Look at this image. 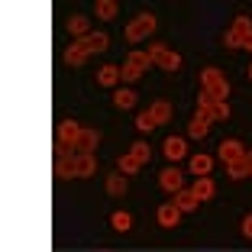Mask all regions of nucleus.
<instances>
[{
	"label": "nucleus",
	"mask_w": 252,
	"mask_h": 252,
	"mask_svg": "<svg viewBox=\"0 0 252 252\" xmlns=\"http://www.w3.org/2000/svg\"><path fill=\"white\" fill-rule=\"evenodd\" d=\"M252 39V20L249 16H236V23H233V30L226 32V39L223 42L230 45V49H246Z\"/></svg>",
	"instance_id": "1"
},
{
	"label": "nucleus",
	"mask_w": 252,
	"mask_h": 252,
	"mask_svg": "<svg viewBox=\"0 0 252 252\" xmlns=\"http://www.w3.org/2000/svg\"><path fill=\"white\" fill-rule=\"evenodd\" d=\"M200 81H204V91H207L210 97H217V100H226V94H230V84H226V78H223L217 68H204Z\"/></svg>",
	"instance_id": "2"
},
{
	"label": "nucleus",
	"mask_w": 252,
	"mask_h": 252,
	"mask_svg": "<svg viewBox=\"0 0 252 252\" xmlns=\"http://www.w3.org/2000/svg\"><path fill=\"white\" fill-rule=\"evenodd\" d=\"M152 32H156V16L152 13H139L126 26V39H129V42H142V39H149Z\"/></svg>",
	"instance_id": "3"
},
{
	"label": "nucleus",
	"mask_w": 252,
	"mask_h": 252,
	"mask_svg": "<svg viewBox=\"0 0 252 252\" xmlns=\"http://www.w3.org/2000/svg\"><path fill=\"white\" fill-rule=\"evenodd\" d=\"M149 59H152V65L165 68V71H178L181 68V55L171 52L168 45H149Z\"/></svg>",
	"instance_id": "4"
},
{
	"label": "nucleus",
	"mask_w": 252,
	"mask_h": 252,
	"mask_svg": "<svg viewBox=\"0 0 252 252\" xmlns=\"http://www.w3.org/2000/svg\"><path fill=\"white\" fill-rule=\"evenodd\" d=\"M217 156H220L226 165H233V162H239V158L246 156V146L239 139H223L220 146H217Z\"/></svg>",
	"instance_id": "5"
},
{
	"label": "nucleus",
	"mask_w": 252,
	"mask_h": 252,
	"mask_svg": "<svg viewBox=\"0 0 252 252\" xmlns=\"http://www.w3.org/2000/svg\"><path fill=\"white\" fill-rule=\"evenodd\" d=\"M158 185H162V191H168V194L185 191V178H181L178 168H165L162 175H158Z\"/></svg>",
	"instance_id": "6"
},
{
	"label": "nucleus",
	"mask_w": 252,
	"mask_h": 252,
	"mask_svg": "<svg viewBox=\"0 0 252 252\" xmlns=\"http://www.w3.org/2000/svg\"><path fill=\"white\" fill-rule=\"evenodd\" d=\"M81 133H84V129L74 123V120H62V123H59V142H65V146H71V149L78 146Z\"/></svg>",
	"instance_id": "7"
},
{
	"label": "nucleus",
	"mask_w": 252,
	"mask_h": 252,
	"mask_svg": "<svg viewBox=\"0 0 252 252\" xmlns=\"http://www.w3.org/2000/svg\"><path fill=\"white\" fill-rule=\"evenodd\" d=\"M178 220H181V210L175 207V200H165L162 207H158V226L171 230V226H178Z\"/></svg>",
	"instance_id": "8"
},
{
	"label": "nucleus",
	"mask_w": 252,
	"mask_h": 252,
	"mask_svg": "<svg viewBox=\"0 0 252 252\" xmlns=\"http://www.w3.org/2000/svg\"><path fill=\"white\" fill-rule=\"evenodd\" d=\"M78 45H81L84 52H104L107 45H110V36L107 32H91V36H84V39H78Z\"/></svg>",
	"instance_id": "9"
},
{
	"label": "nucleus",
	"mask_w": 252,
	"mask_h": 252,
	"mask_svg": "<svg viewBox=\"0 0 252 252\" xmlns=\"http://www.w3.org/2000/svg\"><path fill=\"white\" fill-rule=\"evenodd\" d=\"M162 152H165V158H168V162H178V158H185L188 146H185V139H178V136H168V139H165V146H162Z\"/></svg>",
	"instance_id": "10"
},
{
	"label": "nucleus",
	"mask_w": 252,
	"mask_h": 252,
	"mask_svg": "<svg viewBox=\"0 0 252 252\" xmlns=\"http://www.w3.org/2000/svg\"><path fill=\"white\" fill-rule=\"evenodd\" d=\"M210 123H214L210 117H204V113H194V120L188 123V136H194V139H204V136L210 133Z\"/></svg>",
	"instance_id": "11"
},
{
	"label": "nucleus",
	"mask_w": 252,
	"mask_h": 252,
	"mask_svg": "<svg viewBox=\"0 0 252 252\" xmlns=\"http://www.w3.org/2000/svg\"><path fill=\"white\" fill-rule=\"evenodd\" d=\"M97 171V158L94 156H74V178H88V175H94Z\"/></svg>",
	"instance_id": "12"
},
{
	"label": "nucleus",
	"mask_w": 252,
	"mask_h": 252,
	"mask_svg": "<svg viewBox=\"0 0 252 252\" xmlns=\"http://www.w3.org/2000/svg\"><path fill=\"white\" fill-rule=\"evenodd\" d=\"M197 204H200V200H197V194H194L191 188H185V191L175 194V207H178L181 214H191V210H197Z\"/></svg>",
	"instance_id": "13"
},
{
	"label": "nucleus",
	"mask_w": 252,
	"mask_h": 252,
	"mask_svg": "<svg viewBox=\"0 0 252 252\" xmlns=\"http://www.w3.org/2000/svg\"><path fill=\"white\" fill-rule=\"evenodd\" d=\"M97 142H100V133H97V129H84L81 139H78V146H74V149H78L81 156H94Z\"/></svg>",
	"instance_id": "14"
},
{
	"label": "nucleus",
	"mask_w": 252,
	"mask_h": 252,
	"mask_svg": "<svg viewBox=\"0 0 252 252\" xmlns=\"http://www.w3.org/2000/svg\"><path fill=\"white\" fill-rule=\"evenodd\" d=\"M149 113H152L156 126H162V123H168V120H171V104H168V100H156V104L149 107Z\"/></svg>",
	"instance_id": "15"
},
{
	"label": "nucleus",
	"mask_w": 252,
	"mask_h": 252,
	"mask_svg": "<svg viewBox=\"0 0 252 252\" xmlns=\"http://www.w3.org/2000/svg\"><path fill=\"white\" fill-rule=\"evenodd\" d=\"M191 191L197 194V200H210L217 188H214V181H210V175H204V178H197V181H194V188H191Z\"/></svg>",
	"instance_id": "16"
},
{
	"label": "nucleus",
	"mask_w": 252,
	"mask_h": 252,
	"mask_svg": "<svg viewBox=\"0 0 252 252\" xmlns=\"http://www.w3.org/2000/svg\"><path fill=\"white\" fill-rule=\"evenodd\" d=\"M113 104H117L120 110H133V107H136V91H129V88H120L117 94H113Z\"/></svg>",
	"instance_id": "17"
},
{
	"label": "nucleus",
	"mask_w": 252,
	"mask_h": 252,
	"mask_svg": "<svg viewBox=\"0 0 252 252\" xmlns=\"http://www.w3.org/2000/svg\"><path fill=\"white\" fill-rule=\"evenodd\" d=\"M68 32L78 36V39L91 36V20H84V16H71V20H68Z\"/></svg>",
	"instance_id": "18"
},
{
	"label": "nucleus",
	"mask_w": 252,
	"mask_h": 252,
	"mask_svg": "<svg viewBox=\"0 0 252 252\" xmlns=\"http://www.w3.org/2000/svg\"><path fill=\"white\" fill-rule=\"evenodd\" d=\"M217 104H220V100H217V97H210L207 91H204V94L197 97V113H204V117L214 120L217 117Z\"/></svg>",
	"instance_id": "19"
},
{
	"label": "nucleus",
	"mask_w": 252,
	"mask_h": 252,
	"mask_svg": "<svg viewBox=\"0 0 252 252\" xmlns=\"http://www.w3.org/2000/svg\"><path fill=\"white\" fill-rule=\"evenodd\" d=\"M210 168H214V158H210V156H204V152L191 158V171L197 175V178H204V175H210Z\"/></svg>",
	"instance_id": "20"
},
{
	"label": "nucleus",
	"mask_w": 252,
	"mask_h": 252,
	"mask_svg": "<svg viewBox=\"0 0 252 252\" xmlns=\"http://www.w3.org/2000/svg\"><path fill=\"white\" fill-rule=\"evenodd\" d=\"M97 81L104 84V88H113V84L120 81V68L117 65H104V68H100V74H97Z\"/></svg>",
	"instance_id": "21"
},
{
	"label": "nucleus",
	"mask_w": 252,
	"mask_h": 252,
	"mask_svg": "<svg viewBox=\"0 0 252 252\" xmlns=\"http://www.w3.org/2000/svg\"><path fill=\"white\" fill-rule=\"evenodd\" d=\"M117 0H97V16L100 20H117Z\"/></svg>",
	"instance_id": "22"
},
{
	"label": "nucleus",
	"mask_w": 252,
	"mask_h": 252,
	"mask_svg": "<svg viewBox=\"0 0 252 252\" xmlns=\"http://www.w3.org/2000/svg\"><path fill=\"white\" fill-rule=\"evenodd\" d=\"M226 168H230V178L233 181H243L246 175H252V168H249V162H246V156L239 158V162H233V165H226Z\"/></svg>",
	"instance_id": "23"
},
{
	"label": "nucleus",
	"mask_w": 252,
	"mask_h": 252,
	"mask_svg": "<svg viewBox=\"0 0 252 252\" xmlns=\"http://www.w3.org/2000/svg\"><path fill=\"white\" fill-rule=\"evenodd\" d=\"M65 62H68V65H74V68H78V65H84V62H88V52H84L81 45L74 42L71 49H68V52H65Z\"/></svg>",
	"instance_id": "24"
},
{
	"label": "nucleus",
	"mask_w": 252,
	"mask_h": 252,
	"mask_svg": "<svg viewBox=\"0 0 252 252\" xmlns=\"http://www.w3.org/2000/svg\"><path fill=\"white\" fill-rule=\"evenodd\" d=\"M55 178H74V156L55 162Z\"/></svg>",
	"instance_id": "25"
},
{
	"label": "nucleus",
	"mask_w": 252,
	"mask_h": 252,
	"mask_svg": "<svg viewBox=\"0 0 252 252\" xmlns=\"http://www.w3.org/2000/svg\"><path fill=\"white\" fill-rule=\"evenodd\" d=\"M129 156H133L136 158V162H139V165H146L149 162V158H152V152H149V146H146V142H133V146H129Z\"/></svg>",
	"instance_id": "26"
},
{
	"label": "nucleus",
	"mask_w": 252,
	"mask_h": 252,
	"mask_svg": "<svg viewBox=\"0 0 252 252\" xmlns=\"http://www.w3.org/2000/svg\"><path fill=\"white\" fill-rule=\"evenodd\" d=\"M126 65H133V68H139V71H146L149 65H152V59H149V52H129V59H126Z\"/></svg>",
	"instance_id": "27"
},
{
	"label": "nucleus",
	"mask_w": 252,
	"mask_h": 252,
	"mask_svg": "<svg viewBox=\"0 0 252 252\" xmlns=\"http://www.w3.org/2000/svg\"><path fill=\"white\" fill-rule=\"evenodd\" d=\"M110 223H113V230H120V233H126L129 226H133V217L126 214V210H117V214L110 217Z\"/></svg>",
	"instance_id": "28"
},
{
	"label": "nucleus",
	"mask_w": 252,
	"mask_h": 252,
	"mask_svg": "<svg viewBox=\"0 0 252 252\" xmlns=\"http://www.w3.org/2000/svg\"><path fill=\"white\" fill-rule=\"evenodd\" d=\"M107 191H110L113 197L126 194V178H123V175H110V178H107Z\"/></svg>",
	"instance_id": "29"
},
{
	"label": "nucleus",
	"mask_w": 252,
	"mask_h": 252,
	"mask_svg": "<svg viewBox=\"0 0 252 252\" xmlns=\"http://www.w3.org/2000/svg\"><path fill=\"white\" fill-rule=\"evenodd\" d=\"M136 129H139V133H149V129H156V120H152V113H149V110H142L139 117H136Z\"/></svg>",
	"instance_id": "30"
},
{
	"label": "nucleus",
	"mask_w": 252,
	"mask_h": 252,
	"mask_svg": "<svg viewBox=\"0 0 252 252\" xmlns=\"http://www.w3.org/2000/svg\"><path fill=\"white\" fill-rule=\"evenodd\" d=\"M120 171H123V175H133V171H139V162L126 152V156H120Z\"/></svg>",
	"instance_id": "31"
},
{
	"label": "nucleus",
	"mask_w": 252,
	"mask_h": 252,
	"mask_svg": "<svg viewBox=\"0 0 252 252\" xmlns=\"http://www.w3.org/2000/svg\"><path fill=\"white\" fill-rule=\"evenodd\" d=\"M230 117V104H226V100H220V104H217V117L214 120H226Z\"/></svg>",
	"instance_id": "32"
},
{
	"label": "nucleus",
	"mask_w": 252,
	"mask_h": 252,
	"mask_svg": "<svg viewBox=\"0 0 252 252\" xmlns=\"http://www.w3.org/2000/svg\"><path fill=\"white\" fill-rule=\"evenodd\" d=\"M243 236H249V239H252V214L243 220Z\"/></svg>",
	"instance_id": "33"
},
{
	"label": "nucleus",
	"mask_w": 252,
	"mask_h": 252,
	"mask_svg": "<svg viewBox=\"0 0 252 252\" xmlns=\"http://www.w3.org/2000/svg\"><path fill=\"white\" fill-rule=\"evenodd\" d=\"M246 162H249V168H252V152H246Z\"/></svg>",
	"instance_id": "34"
},
{
	"label": "nucleus",
	"mask_w": 252,
	"mask_h": 252,
	"mask_svg": "<svg viewBox=\"0 0 252 252\" xmlns=\"http://www.w3.org/2000/svg\"><path fill=\"white\" fill-rule=\"evenodd\" d=\"M246 49H249V52H252V39H249V45H246Z\"/></svg>",
	"instance_id": "35"
},
{
	"label": "nucleus",
	"mask_w": 252,
	"mask_h": 252,
	"mask_svg": "<svg viewBox=\"0 0 252 252\" xmlns=\"http://www.w3.org/2000/svg\"><path fill=\"white\" fill-rule=\"evenodd\" d=\"M249 78H252V65H249Z\"/></svg>",
	"instance_id": "36"
}]
</instances>
